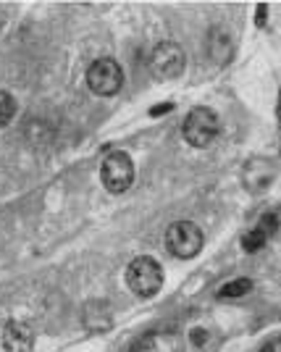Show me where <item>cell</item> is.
Returning <instances> with one entry per match:
<instances>
[{
    "label": "cell",
    "mask_w": 281,
    "mask_h": 352,
    "mask_svg": "<svg viewBox=\"0 0 281 352\" xmlns=\"http://www.w3.org/2000/svg\"><path fill=\"white\" fill-rule=\"evenodd\" d=\"M124 85V72L121 66L113 58H98L89 63L87 69V87L100 95V98H108V95H116Z\"/></svg>",
    "instance_id": "cell-5"
},
{
    "label": "cell",
    "mask_w": 281,
    "mask_h": 352,
    "mask_svg": "<svg viewBox=\"0 0 281 352\" xmlns=\"http://www.w3.org/2000/svg\"><path fill=\"white\" fill-rule=\"evenodd\" d=\"M260 352H281V339H271L268 344H263Z\"/></svg>",
    "instance_id": "cell-13"
},
{
    "label": "cell",
    "mask_w": 281,
    "mask_h": 352,
    "mask_svg": "<svg viewBox=\"0 0 281 352\" xmlns=\"http://www.w3.org/2000/svg\"><path fill=\"white\" fill-rule=\"evenodd\" d=\"M148 63H150V74L155 79L168 82V79H177L179 74L184 72L187 56H184V50L177 43H158L153 47Z\"/></svg>",
    "instance_id": "cell-4"
},
{
    "label": "cell",
    "mask_w": 281,
    "mask_h": 352,
    "mask_svg": "<svg viewBox=\"0 0 281 352\" xmlns=\"http://www.w3.org/2000/svg\"><path fill=\"white\" fill-rule=\"evenodd\" d=\"M34 344V334L27 323L8 321L3 329V347L5 352H30Z\"/></svg>",
    "instance_id": "cell-8"
},
{
    "label": "cell",
    "mask_w": 281,
    "mask_h": 352,
    "mask_svg": "<svg viewBox=\"0 0 281 352\" xmlns=\"http://www.w3.org/2000/svg\"><path fill=\"white\" fill-rule=\"evenodd\" d=\"M134 352H181V342L174 334H150L137 344Z\"/></svg>",
    "instance_id": "cell-9"
},
{
    "label": "cell",
    "mask_w": 281,
    "mask_h": 352,
    "mask_svg": "<svg viewBox=\"0 0 281 352\" xmlns=\"http://www.w3.org/2000/svg\"><path fill=\"white\" fill-rule=\"evenodd\" d=\"M250 292H252L250 279H234L229 281V284H223L221 289H218V300H239V297H245V294Z\"/></svg>",
    "instance_id": "cell-11"
},
{
    "label": "cell",
    "mask_w": 281,
    "mask_h": 352,
    "mask_svg": "<svg viewBox=\"0 0 281 352\" xmlns=\"http://www.w3.org/2000/svg\"><path fill=\"white\" fill-rule=\"evenodd\" d=\"M16 116V100L5 92V89H0V129L3 126H8Z\"/></svg>",
    "instance_id": "cell-12"
},
{
    "label": "cell",
    "mask_w": 281,
    "mask_h": 352,
    "mask_svg": "<svg viewBox=\"0 0 281 352\" xmlns=\"http://www.w3.org/2000/svg\"><path fill=\"white\" fill-rule=\"evenodd\" d=\"M166 111H171V105H158V108H155V111H153V113H155V116H158V113H166Z\"/></svg>",
    "instance_id": "cell-15"
},
{
    "label": "cell",
    "mask_w": 281,
    "mask_h": 352,
    "mask_svg": "<svg viewBox=\"0 0 281 352\" xmlns=\"http://www.w3.org/2000/svg\"><path fill=\"white\" fill-rule=\"evenodd\" d=\"M203 242H205V236H203V229L192 223V221H177L171 229H168V234H166V248L168 252L179 258V261H190L194 258L200 250H203Z\"/></svg>",
    "instance_id": "cell-3"
},
{
    "label": "cell",
    "mask_w": 281,
    "mask_h": 352,
    "mask_svg": "<svg viewBox=\"0 0 281 352\" xmlns=\"http://www.w3.org/2000/svg\"><path fill=\"white\" fill-rule=\"evenodd\" d=\"M276 179V166L268 158H250L242 168V184L247 192H266Z\"/></svg>",
    "instance_id": "cell-7"
},
{
    "label": "cell",
    "mask_w": 281,
    "mask_h": 352,
    "mask_svg": "<svg viewBox=\"0 0 281 352\" xmlns=\"http://www.w3.org/2000/svg\"><path fill=\"white\" fill-rule=\"evenodd\" d=\"M221 132V121L210 108H192L184 124H181V134L192 147H207Z\"/></svg>",
    "instance_id": "cell-2"
},
{
    "label": "cell",
    "mask_w": 281,
    "mask_h": 352,
    "mask_svg": "<svg viewBox=\"0 0 281 352\" xmlns=\"http://www.w3.org/2000/svg\"><path fill=\"white\" fill-rule=\"evenodd\" d=\"M100 179H103L105 190L121 195L132 187L134 182V163L126 153H111L100 166Z\"/></svg>",
    "instance_id": "cell-6"
},
{
    "label": "cell",
    "mask_w": 281,
    "mask_h": 352,
    "mask_svg": "<svg viewBox=\"0 0 281 352\" xmlns=\"http://www.w3.org/2000/svg\"><path fill=\"white\" fill-rule=\"evenodd\" d=\"M271 229H276V219H266L263 223H260V226L250 229L247 234L242 236V250H247V252H255V250H260L268 242V232H271Z\"/></svg>",
    "instance_id": "cell-10"
},
{
    "label": "cell",
    "mask_w": 281,
    "mask_h": 352,
    "mask_svg": "<svg viewBox=\"0 0 281 352\" xmlns=\"http://www.w3.org/2000/svg\"><path fill=\"white\" fill-rule=\"evenodd\" d=\"M3 21H5V14H3V11H0V30H3Z\"/></svg>",
    "instance_id": "cell-17"
},
{
    "label": "cell",
    "mask_w": 281,
    "mask_h": 352,
    "mask_svg": "<svg viewBox=\"0 0 281 352\" xmlns=\"http://www.w3.org/2000/svg\"><path fill=\"white\" fill-rule=\"evenodd\" d=\"M126 284L137 297H153L161 292L163 287V268L158 261H153L148 255L134 258L126 268Z\"/></svg>",
    "instance_id": "cell-1"
},
{
    "label": "cell",
    "mask_w": 281,
    "mask_h": 352,
    "mask_svg": "<svg viewBox=\"0 0 281 352\" xmlns=\"http://www.w3.org/2000/svg\"><path fill=\"white\" fill-rule=\"evenodd\" d=\"M276 116H279V126H281V87H279V108H276Z\"/></svg>",
    "instance_id": "cell-16"
},
{
    "label": "cell",
    "mask_w": 281,
    "mask_h": 352,
    "mask_svg": "<svg viewBox=\"0 0 281 352\" xmlns=\"http://www.w3.org/2000/svg\"><path fill=\"white\" fill-rule=\"evenodd\" d=\"M266 6H260V8H258V27H266Z\"/></svg>",
    "instance_id": "cell-14"
}]
</instances>
